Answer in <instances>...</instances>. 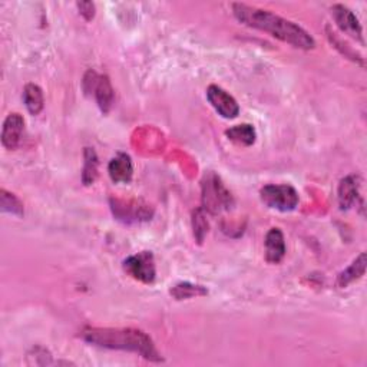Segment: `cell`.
Listing matches in <instances>:
<instances>
[{
  "label": "cell",
  "mask_w": 367,
  "mask_h": 367,
  "mask_svg": "<svg viewBox=\"0 0 367 367\" xmlns=\"http://www.w3.org/2000/svg\"><path fill=\"white\" fill-rule=\"evenodd\" d=\"M84 89L88 95H94L99 109L104 113L111 111L115 95L108 76L98 75L95 70H89L84 77Z\"/></svg>",
  "instance_id": "obj_5"
},
{
  "label": "cell",
  "mask_w": 367,
  "mask_h": 367,
  "mask_svg": "<svg viewBox=\"0 0 367 367\" xmlns=\"http://www.w3.org/2000/svg\"><path fill=\"white\" fill-rule=\"evenodd\" d=\"M25 130V119L20 113H11L4 122L2 144L6 149H16Z\"/></svg>",
  "instance_id": "obj_9"
},
{
  "label": "cell",
  "mask_w": 367,
  "mask_h": 367,
  "mask_svg": "<svg viewBox=\"0 0 367 367\" xmlns=\"http://www.w3.org/2000/svg\"><path fill=\"white\" fill-rule=\"evenodd\" d=\"M0 209H2L4 213H9L18 217H22L25 213L20 199L15 194L8 192L5 188L0 189Z\"/></svg>",
  "instance_id": "obj_18"
},
{
  "label": "cell",
  "mask_w": 367,
  "mask_h": 367,
  "mask_svg": "<svg viewBox=\"0 0 367 367\" xmlns=\"http://www.w3.org/2000/svg\"><path fill=\"white\" fill-rule=\"evenodd\" d=\"M80 336L85 342L98 347L132 352L149 361H162V357L156 350L152 339L142 330L87 328L82 330Z\"/></svg>",
  "instance_id": "obj_2"
},
{
  "label": "cell",
  "mask_w": 367,
  "mask_h": 367,
  "mask_svg": "<svg viewBox=\"0 0 367 367\" xmlns=\"http://www.w3.org/2000/svg\"><path fill=\"white\" fill-rule=\"evenodd\" d=\"M124 270L137 281L144 284H152L156 278V268L154 254L151 251H141L128 257L124 261Z\"/></svg>",
  "instance_id": "obj_6"
},
{
  "label": "cell",
  "mask_w": 367,
  "mask_h": 367,
  "mask_svg": "<svg viewBox=\"0 0 367 367\" xmlns=\"http://www.w3.org/2000/svg\"><path fill=\"white\" fill-rule=\"evenodd\" d=\"M332 15H333L336 25L339 26V29L343 33L349 35L350 37L356 39L357 42L364 45L361 25L359 22V19L356 18V15L349 8H346L343 5H335V6H332Z\"/></svg>",
  "instance_id": "obj_8"
},
{
  "label": "cell",
  "mask_w": 367,
  "mask_h": 367,
  "mask_svg": "<svg viewBox=\"0 0 367 367\" xmlns=\"http://www.w3.org/2000/svg\"><path fill=\"white\" fill-rule=\"evenodd\" d=\"M202 202L204 209L213 214H218L232 207L234 199L231 192L214 173H209L202 180Z\"/></svg>",
  "instance_id": "obj_3"
},
{
  "label": "cell",
  "mask_w": 367,
  "mask_h": 367,
  "mask_svg": "<svg viewBox=\"0 0 367 367\" xmlns=\"http://www.w3.org/2000/svg\"><path fill=\"white\" fill-rule=\"evenodd\" d=\"M266 260L271 264H278L285 256V241L280 228H271L266 235Z\"/></svg>",
  "instance_id": "obj_11"
},
{
  "label": "cell",
  "mask_w": 367,
  "mask_h": 367,
  "mask_svg": "<svg viewBox=\"0 0 367 367\" xmlns=\"http://www.w3.org/2000/svg\"><path fill=\"white\" fill-rule=\"evenodd\" d=\"M260 198L268 209L281 213L294 211L300 201L296 188L287 184H282V185L268 184L263 187L260 191Z\"/></svg>",
  "instance_id": "obj_4"
},
{
  "label": "cell",
  "mask_w": 367,
  "mask_h": 367,
  "mask_svg": "<svg viewBox=\"0 0 367 367\" xmlns=\"http://www.w3.org/2000/svg\"><path fill=\"white\" fill-rule=\"evenodd\" d=\"M225 135L230 141H232L234 144L242 145V147L253 145L256 142V138H257V132H256L254 127L250 125V124L235 125V127L227 130Z\"/></svg>",
  "instance_id": "obj_15"
},
{
  "label": "cell",
  "mask_w": 367,
  "mask_h": 367,
  "mask_svg": "<svg viewBox=\"0 0 367 367\" xmlns=\"http://www.w3.org/2000/svg\"><path fill=\"white\" fill-rule=\"evenodd\" d=\"M192 228H194V237L198 241V244H202L204 238H206L209 232V221L206 218V213L202 209H198L194 211L192 217Z\"/></svg>",
  "instance_id": "obj_19"
},
{
  "label": "cell",
  "mask_w": 367,
  "mask_h": 367,
  "mask_svg": "<svg viewBox=\"0 0 367 367\" xmlns=\"http://www.w3.org/2000/svg\"><path fill=\"white\" fill-rule=\"evenodd\" d=\"M231 9L235 19L242 25L267 32L273 37L281 40V42L299 49L310 51L316 48L314 37L306 29L292 20L284 19L270 11L244 4H232Z\"/></svg>",
  "instance_id": "obj_1"
},
{
  "label": "cell",
  "mask_w": 367,
  "mask_h": 367,
  "mask_svg": "<svg viewBox=\"0 0 367 367\" xmlns=\"http://www.w3.org/2000/svg\"><path fill=\"white\" fill-rule=\"evenodd\" d=\"M84 170H82V182L85 185H92L98 178L99 159L97 152L92 148H85L84 151Z\"/></svg>",
  "instance_id": "obj_17"
},
{
  "label": "cell",
  "mask_w": 367,
  "mask_h": 367,
  "mask_svg": "<svg viewBox=\"0 0 367 367\" xmlns=\"http://www.w3.org/2000/svg\"><path fill=\"white\" fill-rule=\"evenodd\" d=\"M360 184L354 175L342 180L339 185V204L342 210H349L360 198Z\"/></svg>",
  "instance_id": "obj_12"
},
{
  "label": "cell",
  "mask_w": 367,
  "mask_h": 367,
  "mask_svg": "<svg viewBox=\"0 0 367 367\" xmlns=\"http://www.w3.org/2000/svg\"><path fill=\"white\" fill-rule=\"evenodd\" d=\"M23 102H25L26 109L32 115H39L45 106L44 91L35 84H27L23 89Z\"/></svg>",
  "instance_id": "obj_14"
},
{
  "label": "cell",
  "mask_w": 367,
  "mask_h": 367,
  "mask_svg": "<svg viewBox=\"0 0 367 367\" xmlns=\"http://www.w3.org/2000/svg\"><path fill=\"white\" fill-rule=\"evenodd\" d=\"M108 174L115 184L130 182L134 175V166L131 156L120 152L115 158H112L108 166Z\"/></svg>",
  "instance_id": "obj_10"
},
{
  "label": "cell",
  "mask_w": 367,
  "mask_h": 367,
  "mask_svg": "<svg viewBox=\"0 0 367 367\" xmlns=\"http://www.w3.org/2000/svg\"><path fill=\"white\" fill-rule=\"evenodd\" d=\"M366 253H361L346 270H343L337 277V285L340 289H346L347 285L361 278L366 273Z\"/></svg>",
  "instance_id": "obj_13"
},
{
  "label": "cell",
  "mask_w": 367,
  "mask_h": 367,
  "mask_svg": "<svg viewBox=\"0 0 367 367\" xmlns=\"http://www.w3.org/2000/svg\"><path fill=\"white\" fill-rule=\"evenodd\" d=\"M170 293L175 300H188V299H194V297L207 296L209 290L204 287V285H198V284L185 281V282L175 284Z\"/></svg>",
  "instance_id": "obj_16"
},
{
  "label": "cell",
  "mask_w": 367,
  "mask_h": 367,
  "mask_svg": "<svg viewBox=\"0 0 367 367\" xmlns=\"http://www.w3.org/2000/svg\"><path fill=\"white\" fill-rule=\"evenodd\" d=\"M207 99L211 106L225 119H234L240 113L238 102L223 88L210 85L207 89Z\"/></svg>",
  "instance_id": "obj_7"
},
{
  "label": "cell",
  "mask_w": 367,
  "mask_h": 367,
  "mask_svg": "<svg viewBox=\"0 0 367 367\" xmlns=\"http://www.w3.org/2000/svg\"><path fill=\"white\" fill-rule=\"evenodd\" d=\"M79 13L87 20H92L95 18V5L92 2H77L76 4Z\"/></svg>",
  "instance_id": "obj_20"
}]
</instances>
